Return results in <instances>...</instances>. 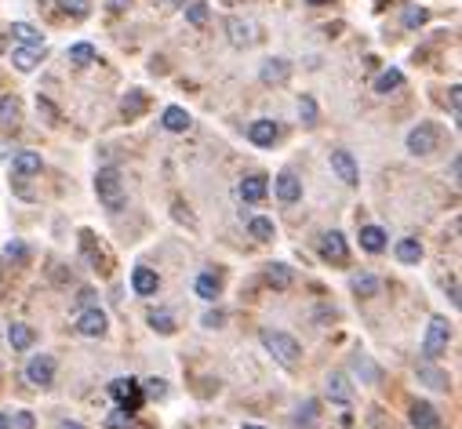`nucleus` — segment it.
I'll list each match as a JSON object with an SVG mask.
<instances>
[{
  "instance_id": "nucleus-25",
  "label": "nucleus",
  "mask_w": 462,
  "mask_h": 429,
  "mask_svg": "<svg viewBox=\"0 0 462 429\" xmlns=\"http://www.w3.org/2000/svg\"><path fill=\"white\" fill-rule=\"evenodd\" d=\"M400 84H404V73H400L397 66H390V70H382L379 77H375V95H390V91H397Z\"/></svg>"
},
{
  "instance_id": "nucleus-19",
  "label": "nucleus",
  "mask_w": 462,
  "mask_h": 429,
  "mask_svg": "<svg viewBox=\"0 0 462 429\" xmlns=\"http://www.w3.org/2000/svg\"><path fill=\"white\" fill-rule=\"evenodd\" d=\"M415 371H419V382H426L429 389H441V393H448V389H451L448 371H441V367H434V364H419Z\"/></svg>"
},
{
  "instance_id": "nucleus-43",
  "label": "nucleus",
  "mask_w": 462,
  "mask_h": 429,
  "mask_svg": "<svg viewBox=\"0 0 462 429\" xmlns=\"http://www.w3.org/2000/svg\"><path fill=\"white\" fill-rule=\"evenodd\" d=\"M11 425H15V429H33L37 422H33V415H29V411H15V418H11Z\"/></svg>"
},
{
  "instance_id": "nucleus-52",
  "label": "nucleus",
  "mask_w": 462,
  "mask_h": 429,
  "mask_svg": "<svg viewBox=\"0 0 462 429\" xmlns=\"http://www.w3.org/2000/svg\"><path fill=\"white\" fill-rule=\"evenodd\" d=\"M171 4H186V0H171Z\"/></svg>"
},
{
  "instance_id": "nucleus-16",
  "label": "nucleus",
  "mask_w": 462,
  "mask_h": 429,
  "mask_svg": "<svg viewBox=\"0 0 462 429\" xmlns=\"http://www.w3.org/2000/svg\"><path fill=\"white\" fill-rule=\"evenodd\" d=\"M273 190H276V197H281L284 204H295L299 197H302V182L291 175V171H281L273 178Z\"/></svg>"
},
{
  "instance_id": "nucleus-9",
  "label": "nucleus",
  "mask_w": 462,
  "mask_h": 429,
  "mask_svg": "<svg viewBox=\"0 0 462 429\" xmlns=\"http://www.w3.org/2000/svg\"><path fill=\"white\" fill-rule=\"evenodd\" d=\"M331 171L338 175V182H346V186H357V182H360L357 161H353V153H346V149H335L331 153Z\"/></svg>"
},
{
  "instance_id": "nucleus-46",
  "label": "nucleus",
  "mask_w": 462,
  "mask_h": 429,
  "mask_svg": "<svg viewBox=\"0 0 462 429\" xmlns=\"http://www.w3.org/2000/svg\"><path fill=\"white\" fill-rule=\"evenodd\" d=\"M80 305H84V310H87V305H95V291H91V288H84L80 291V298H77Z\"/></svg>"
},
{
  "instance_id": "nucleus-40",
  "label": "nucleus",
  "mask_w": 462,
  "mask_h": 429,
  "mask_svg": "<svg viewBox=\"0 0 462 429\" xmlns=\"http://www.w3.org/2000/svg\"><path fill=\"white\" fill-rule=\"evenodd\" d=\"M63 11H66V15H73V18H87L91 4H87V0H63Z\"/></svg>"
},
{
  "instance_id": "nucleus-6",
  "label": "nucleus",
  "mask_w": 462,
  "mask_h": 429,
  "mask_svg": "<svg viewBox=\"0 0 462 429\" xmlns=\"http://www.w3.org/2000/svg\"><path fill=\"white\" fill-rule=\"evenodd\" d=\"M321 259H324V262H335V266H346V262H350L346 237L338 233V229H331V233L321 237Z\"/></svg>"
},
{
  "instance_id": "nucleus-14",
  "label": "nucleus",
  "mask_w": 462,
  "mask_h": 429,
  "mask_svg": "<svg viewBox=\"0 0 462 429\" xmlns=\"http://www.w3.org/2000/svg\"><path fill=\"white\" fill-rule=\"evenodd\" d=\"M22 124V102L18 95H4L0 99V131H18Z\"/></svg>"
},
{
  "instance_id": "nucleus-30",
  "label": "nucleus",
  "mask_w": 462,
  "mask_h": 429,
  "mask_svg": "<svg viewBox=\"0 0 462 429\" xmlns=\"http://www.w3.org/2000/svg\"><path fill=\"white\" fill-rule=\"evenodd\" d=\"M317 411H321L317 401H306V404L295 411V429H313V425H317Z\"/></svg>"
},
{
  "instance_id": "nucleus-35",
  "label": "nucleus",
  "mask_w": 462,
  "mask_h": 429,
  "mask_svg": "<svg viewBox=\"0 0 462 429\" xmlns=\"http://www.w3.org/2000/svg\"><path fill=\"white\" fill-rule=\"evenodd\" d=\"M11 37H18L22 44H41V33L29 22H11Z\"/></svg>"
},
{
  "instance_id": "nucleus-23",
  "label": "nucleus",
  "mask_w": 462,
  "mask_h": 429,
  "mask_svg": "<svg viewBox=\"0 0 462 429\" xmlns=\"http://www.w3.org/2000/svg\"><path fill=\"white\" fill-rule=\"evenodd\" d=\"M397 259L404 262V266H419L422 262V244L415 240V237H404V240H397Z\"/></svg>"
},
{
  "instance_id": "nucleus-29",
  "label": "nucleus",
  "mask_w": 462,
  "mask_h": 429,
  "mask_svg": "<svg viewBox=\"0 0 462 429\" xmlns=\"http://www.w3.org/2000/svg\"><path fill=\"white\" fill-rule=\"evenodd\" d=\"M33 339H37V335H33V327H29V324H11L8 327L11 349H29V346H33Z\"/></svg>"
},
{
  "instance_id": "nucleus-12",
  "label": "nucleus",
  "mask_w": 462,
  "mask_h": 429,
  "mask_svg": "<svg viewBox=\"0 0 462 429\" xmlns=\"http://www.w3.org/2000/svg\"><path fill=\"white\" fill-rule=\"evenodd\" d=\"M324 393H328V401H331V404H350V401H353V386H350V375H343V371H331V375H328V386H324Z\"/></svg>"
},
{
  "instance_id": "nucleus-34",
  "label": "nucleus",
  "mask_w": 462,
  "mask_h": 429,
  "mask_svg": "<svg viewBox=\"0 0 462 429\" xmlns=\"http://www.w3.org/2000/svg\"><path fill=\"white\" fill-rule=\"evenodd\" d=\"M248 233H252L255 240H273V237H276L273 222H269V219H262V214H259V219H252V222H248Z\"/></svg>"
},
{
  "instance_id": "nucleus-17",
  "label": "nucleus",
  "mask_w": 462,
  "mask_h": 429,
  "mask_svg": "<svg viewBox=\"0 0 462 429\" xmlns=\"http://www.w3.org/2000/svg\"><path fill=\"white\" fill-rule=\"evenodd\" d=\"M412 425H415V429H441L437 408L426 404V401H415V404H412Z\"/></svg>"
},
{
  "instance_id": "nucleus-7",
  "label": "nucleus",
  "mask_w": 462,
  "mask_h": 429,
  "mask_svg": "<svg viewBox=\"0 0 462 429\" xmlns=\"http://www.w3.org/2000/svg\"><path fill=\"white\" fill-rule=\"evenodd\" d=\"M26 379H29V386H51L55 382V357H48V353H41V357H33L26 364Z\"/></svg>"
},
{
  "instance_id": "nucleus-1",
  "label": "nucleus",
  "mask_w": 462,
  "mask_h": 429,
  "mask_svg": "<svg viewBox=\"0 0 462 429\" xmlns=\"http://www.w3.org/2000/svg\"><path fill=\"white\" fill-rule=\"evenodd\" d=\"M262 346H266V353L273 357V360H281L284 367H295L299 364V357H302V346L291 339V335H284V331H269V327H262Z\"/></svg>"
},
{
  "instance_id": "nucleus-11",
  "label": "nucleus",
  "mask_w": 462,
  "mask_h": 429,
  "mask_svg": "<svg viewBox=\"0 0 462 429\" xmlns=\"http://www.w3.org/2000/svg\"><path fill=\"white\" fill-rule=\"evenodd\" d=\"M230 40H233V48H252L255 40H259V26L255 22H248V18H230Z\"/></svg>"
},
{
  "instance_id": "nucleus-50",
  "label": "nucleus",
  "mask_w": 462,
  "mask_h": 429,
  "mask_svg": "<svg viewBox=\"0 0 462 429\" xmlns=\"http://www.w3.org/2000/svg\"><path fill=\"white\" fill-rule=\"evenodd\" d=\"M244 429H262V425H255V422H248V425H244Z\"/></svg>"
},
{
  "instance_id": "nucleus-39",
  "label": "nucleus",
  "mask_w": 462,
  "mask_h": 429,
  "mask_svg": "<svg viewBox=\"0 0 462 429\" xmlns=\"http://www.w3.org/2000/svg\"><path fill=\"white\" fill-rule=\"evenodd\" d=\"M208 15H211V11H208L204 0H193V4H186V18H190L193 26H204V22H208Z\"/></svg>"
},
{
  "instance_id": "nucleus-49",
  "label": "nucleus",
  "mask_w": 462,
  "mask_h": 429,
  "mask_svg": "<svg viewBox=\"0 0 462 429\" xmlns=\"http://www.w3.org/2000/svg\"><path fill=\"white\" fill-rule=\"evenodd\" d=\"M58 429H84V425H80V422H63Z\"/></svg>"
},
{
  "instance_id": "nucleus-36",
  "label": "nucleus",
  "mask_w": 462,
  "mask_h": 429,
  "mask_svg": "<svg viewBox=\"0 0 462 429\" xmlns=\"http://www.w3.org/2000/svg\"><path fill=\"white\" fill-rule=\"evenodd\" d=\"M429 22V11L426 8H419V4H408L404 8V26L408 29H419V26H426Z\"/></svg>"
},
{
  "instance_id": "nucleus-37",
  "label": "nucleus",
  "mask_w": 462,
  "mask_h": 429,
  "mask_svg": "<svg viewBox=\"0 0 462 429\" xmlns=\"http://www.w3.org/2000/svg\"><path fill=\"white\" fill-rule=\"evenodd\" d=\"M299 116H302V124H317V102H313V95H302L299 99Z\"/></svg>"
},
{
  "instance_id": "nucleus-18",
  "label": "nucleus",
  "mask_w": 462,
  "mask_h": 429,
  "mask_svg": "<svg viewBox=\"0 0 462 429\" xmlns=\"http://www.w3.org/2000/svg\"><path fill=\"white\" fill-rule=\"evenodd\" d=\"M248 139L255 146H273L281 139V128H276V120H255V124H248Z\"/></svg>"
},
{
  "instance_id": "nucleus-15",
  "label": "nucleus",
  "mask_w": 462,
  "mask_h": 429,
  "mask_svg": "<svg viewBox=\"0 0 462 429\" xmlns=\"http://www.w3.org/2000/svg\"><path fill=\"white\" fill-rule=\"evenodd\" d=\"M262 84H284L288 77H291V63H288V58H281V55H276V58H266V63H262Z\"/></svg>"
},
{
  "instance_id": "nucleus-26",
  "label": "nucleus",
  "mask_w": 462,
  "mask_h": 429,
  "mask_svg": "<svg viewBox=\"0 0 462 429\" xmlns=\"http://www.w3.org/2000/svg\"><path fill=\"white\" fill-rule=\"evenodd\" d=\"M219 291H222V277H219V273H200V277H197V295L200 298L215 302V298H219Z\"/></svg>"
},
{
  "instance_id": "nucleus-41",
  "label": "nucleus",
  "mask_w": 462,
  "mask_h": 429,
  "mask_svg": "<svg viewBox=\"0 0 462 429\" xmlns=\"http://www.w3.org/2000/svg\"><path fill=\"white\" fill-rule=\"evenodd\" d=\"M106 425H109V429H131V415H128L124 408H117V411L106 418Z\"/></svg>"
},
{
  "instance_id": "nucleus-21",
  "label": "nucleus",
  "mask_w": 462,
  "mask_h": 429,
  "mask_svg": "<svg viewBox=\"0 0 462 429\" xmlns=\"http://www.w3.org/2000/svg\"><path fill=\"white\" fill-rule=\"evenodd\" d=\"M131 288L139 291V295H157V288H161V277L153 269H146V266H139L135 273H131Z\"/></svg>"
},
{
  "instance_id": "nucleus-48",
  "label": "nucleus",
  "mask_w": 462,
  "mask_h": 429,
  "mask_svg": "<svg viewBox=\"0 0 462 429\" xmlns=\"http://www.w3.org/2000/svg\"><path fill=\"white\" fill-rule=\"evenodd\" d=\"M11 425V415H4V411H0V429H8Z\"/></svg>"
},
{
  "instance_id": "nucleus-32",
  "label": "nucleus",
  "mask_w": 462,
  "mask_h": 429,
  "mask_svg": "<svg viewBox=\"0 0 462 429\" xmlns=\"http://www.w3.org/2000/svg\"><path fill=\"white\" fill-rule=\"evenodd\" d=\"M146 320H149V327L157 331V335H171V331H175V317H171V313H164V310H149V317H146Z\"/></svg>"
},
{
  "instance_id": "nucleus-31",
  "label": "nucleus",
  "mask_w": 462,
  "mask_h": 429,
  "mask_svg": "<svg viewBox=\"0 0 462 429\" xmlns=\"http://www.w3.org/2000/svg\"><path fill=\"white\" fill-rule=\"evenodd\" d=\"M95 58H99V51L91 48V44H84V40L70 48V66H91Z\"/></svg>"
},
{
  "instance_id": "nucleus-38",
  "label": "nucleus",
  "mask_w": 462,
  "mask_h": 429,
  "mask_svg": "<svg viewBox=\"0 0 462 429\" xmlns=\"http://www.w3.org/2000/svg\"><path fill=\"white\" fill-rule=\"evenodd\" d=\"M4 259H8V262H15V266H26V259H29L26 244H22V240H11L8 248H4Z\"/></svg>"
},
{
  "instance_id": "nucleus-27",
  "label": "nucleus",
  "mask_w": 462,
  "mask_h": 429,
  "mask_svg": "<svg viewBox=\"0 0 462 429\" xmlns=\"http://www.w3.org/2000/svg\"><path fill=\"white\" fill-rule=\"evenodd\" d=\"M350 288H353V295H360V298H375L379 295V277H372V273H357V277L350 281Z\"/></svg>"
},
{
  "instance_id": "nucleus-3",
  "label": "nucleus",
  "mask_w": 462,
  "mask_h": 429,
  "mask_svg": "<svg viewBox=\"0 0 462 429\" xmlns=\"http://www.w3.org/2000/svg\"><path fill=\"white\" fill-rule=\"evenodd\" d=\"M448 342H451L448 317H434V320H429V327H426V339H422V357L426 360H437L448 349Z\"/></svg>"
},
{
  "instance_id": "nucleus-44",
  "label": "nucleus",
  "mask_w": 462,
  "mask_h": 429,
  "mask_svg": "<svg viewBox=\"0 0 462 429\" xmlns=\"http://www.w3.org/2000/svg\"><path fill=\"white\" fill-rule=\"evenodd\" d=\"M142 393H146V396H164V382H161V379H149V382L142 386Z\"/></svg>"
},
{
  "instance_id": "nucleus-2",
  "label": "nucleus",
  "mask_w": 462,
  "mask_h": 429,
  "mask_svg": "<svg viewBox=\"0 0 462 429\" xmlns=\"http://www.w3.org/2000/svg\"><path fill=\"white\" fill-rule=\"evenodd\" d=\"M95 193H99V200H102V207L106 211H120L124 207V200H128V193H124V182H120V171H113V168H106V171H99L95 175Z\"/></svg>"
},
{
  "instance_id": "nucleus-10",
  "label": "nucleus",
  "mask_w": 462,
  "mask_h": 429,
  "mask_svg": "<svg viewBox=\"0 0 462 429\" xmlns=\"http://www.w3.org/2000/svg\"><path fill=\"white\" fill-rule=\"evenodd\" d=\"M41 63H44V48H41V44H22V48L11 51V66H15L18 73H33Z\"/></svg>"
},
{
  "instance_id": "nucleus-47",
  "label": "nucleus",
  "mask_w": 462,
  "mask_h": 429,
  "mask_svg": "<svg viewBox=\"0 0 462 429\" xmlns=\"http://www.w3.org/2000/svg\"><path fill=\"white\" fill-rule=\"evenodd\" d=\"M458 95H462V87L455 84V87H451V113H455V120H458Z\"/></svg>"
},
{
  "instance_id": "nucleus-8",
  "label": "nucleus",
  "mask_w": 462,
  "mask_h": 429,
  "mask_svg": "<svg viewBox=\"0 0 462 429\" xmlns=\"http://www.w3.org/2000/svg\"><path fill=\"white\" fill-rule=\"evenodd\" d=\"M106 327H109V320H106V313L99 310V305H87V310L77 317V331L87 335V339H102Z\"/></svg>"
},
{
  "instance_id": "nucleus-33",
  "label": "nucleus",
  "mask_w": 462,
  "mask_h": 429,
  "mask_svg": "<svg viewBox=\"0 0 462 429\" xmlns=\"http://www.w3.org/2000/svg\"><path fill=\"white\" fill-rule=\"evenodd\" d=\"M142 109H146V95H142V91H128V99L120 102V113L131 120V116H139Z\"/></svg>"
},
{
  "instance_id": "nucleus-45",
  "label": "nucleus",
  "mask_w": 462,
  "mask_h": 429,
  "mask_svg": "<svg viewBox=\"0 0 462 429\" xmlns=\"http://www.w3.org/2000/svg\"><path fill=\"white\" fill-rule=\"evenodd\" d=\"M128 4H131V0H106V8L117 11V15H120V11H128Z\"/></svg>"
},
{
  "instance_id": "nucleus-20",
  "label": "nucleus",
  "mask_w": 462,
  "mask_h": 429,
  "mask_svg": "<svg viewBox=\"0 0 462 429\" xmlns=\"http://www.w3.org/2000/svg\"><path fill=\"white\" fill-rule=\"evenodd\" d=\"M161 124H164L168 131L182 135V131H190V124H193V120H190V113L182 109V106H168V109H164V116H161Z\"/></svg>"
},
{
  "instance_id": "nucleus-13",
  "label": "nucleus",
  "mask_w": 462,
  "mask_h": 429,
  "mask_svg": "<svg viewBox=\"0 0 462 429\" xmlns=\"http://www.w3.org/2000/svg\"><path fill=\"white\" fill-rule=\"evenodd\" d=\"M266 190H269V178L266 175H248V178H240V186H237V193H240L244 204H259L266 197Z\"/></svg>"
},
{
  "instance_id": "nucleus-22",
  "label": "nucleus",
  "mask_w": 462,
  "mask_h": 429,
  "mask_svg": "<svg viewBox=\"0 0 462 429\" xmlns=\"http://www.w3.org/2000/svg\"><path fill=\"white\" fill-rule=\"evenodd\" d=\"M11 171H15V175H22V178H29V175H41V153H29V149L15 153V164H11Z\"/></svg>"
},
{
  "instance_id": "nucleus-4",
  "label": "nucleus",
  "mask_w": 462,
  "mask_h": 429,
  "mask_svg": "<svg viewBox=\"0 0 462 429\" xmlns=\"http://www.w3.org/2000/svg\"><path fill=\"white\" fill-rule=\"evenodd\" d=\"M109 396L124 408L128 415H135L139 408H142V401H146V393H142V386L135 382V379H113L109 382Z\"/></svg>"
},
{
  "instance_id": "nucleus-51",
  "label": "nucleus",
  "mask_w": 462,
  "mask_h": 429,
  "mask_svg": "<svg viewBox=\"0 0 462 429\" xmlns=\"http://www.w3.org/2000/svg\"><path fill=\"white\" fill-rule=\"evenodd\" d=\"M310 4H328V0H310Z\"/></svg>"
},
{
  "instance_id": "nucleus-28",
  "label": "nucleus",
  "mask_w": 462,
  "mask_h": 429,
  "mask_svg": "<svg viewBox=\"0 0 462 429\" xmlns=\"http://www.w3.org/2000/svg\"><path fill=\"white\" fill-rule=\"evenodd\" d=\"M360 248L372 251V255H379V251L386 248V233H382L379 226H364V229H360Z\"/></svg>"
},
{
  "instance_id": "nucleus-42",
  "label": "nucleus",
  "mask_w": 462,
  "mask_h": 429,
  "mask_svg": "<svg viewBox=\"0 0 462 429\" xmlns=\"http://www.w3.org/2000/svg\"><path fill=\"white\" fill-rule=\"evenodd\" d=\"M200 324H204V327H211V331H215V327H222V324H226V317H222V313H219V310H208V313H204V320H200Z\"/></svg>"
},
{
  "instance_id": "nucleus-24",
  "label": "nucleus",
  "mask_w": 462,
  "mask_h": 429,
  "mask_svg": "<svg viewBox=\"0 0 462 429\" xmlns=\"http://www.w3.org/2000/svg\"><path fill=\"white\" fill-rule=\"evenodd\" d=\"M266 284L276 288V291L291 288V266H284V262H269V266H266Z\"/></svg>"
},
{
  "instance_id": "nucleus-5",
  "label": "nucleus",
  "mask_w": 462,
  "mask_h": 429,
  "mask_svg": "<svg viewBox=\"0 0 462 429\" xmlns=\"http://www.w3.org/2000/svg\"><path fill=\"white\" fill-rule=\"evenodd\" d=\"M437 142H441L437 124H419V128L408 131V153L412 157H429V153L437 149Z\"/></svg>"
}]
</instances>
